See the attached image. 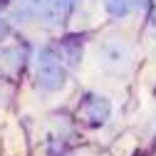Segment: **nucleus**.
Instances as JSON below:
<instances>
[{"label": "nucleus", "instance_id": "obj_1", "mask_svg": "<svg viewBox=\"0 0 156 156\" xmlns=\"http://www.w3.org/2000/svg\"><path fill=\"white\" fill-rule=\"evenodd\" d=\"M40 80H42L45 87L57 89V87L65 84V72H62V67L57 65V62H45V67H42V72H40Z\"/></svg>", "mask_w": 156, "mask_h": 156}]
</instances>
